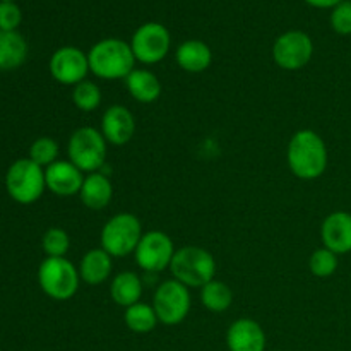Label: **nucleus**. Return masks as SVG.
<instances>
[{
  "mask_svg": "<svg viewBox=\"0 0 351 351\" xmlns=\"http://www.w3.org/2000/svg\"><path fill=\"white\" fill-rule=\"evenodd\" d=\"M328 147L315 130L302 129L291 136L287 161L291 173L300 180H315L328 168Z\"/></svg>",
  "mask_w": 351,
  "mask_h": 351,
  "instance_id": "obj_1",
  "label": "nucleus"
},
{
  "mask_svg": "<svg viewBox=\"0 0 351 351\" xmlns=\"http://www.w3.org/2000/svg\"><path fill=\"white\" fill-rule=\"evenodd\" d=\"M88 60L89 72L105 81L125 79L136 69V57L130 43L117 38H106L93 45L88 51Z\"/></svg>",
  "mask_w": 351,
  "mask_h": 351,
  "instance_id": "obj_2",
  "label": "nucleus"
},
{
  "mask_svg": "<svg viewBox=\"0 0 351 351\" xmlns=\"http://www.w3.org/2000/svg\"><path fill=\"white\" fill-rule=\"evenodd\" d=\"M170 273L173 280L184 287L199 288L201 290L206 283L215 280L216 261L211 252L202 247L187 245L177 249L170 264Z\"/></svg>",
  "mask_w": 351,
  "mask_h": 351,
  "instance_id": "obj_3",
  "label": "nucleus"
},
{
  "mask_svg": "<svg viewBox=\"0 0 351 351\" xmlns=\"http://www.w3.org/2000/svg\"><path fill=\"white\" fill-rule=\"evenodd\" d=\"M38 283L51 300H71L79 290V269L65 257H47L38 267Z\"/></svg>",
  "mask_w": 351,
  "mask_h": 351,
  "instance_id": "obj_4",
  "label": "nucleus"
},
{
  "mask_svg": "<svg viewBox=\"0 0 351 351\" xmlns=\"http://www.w3.org/2000/svg\"><path fill=\"white\" fill-rule=\"evenodd\" d=\"M69 161L74 163L82 173L99 171L106 163L108 143L101 130L95 127H81L74 130L67 144Z\"/></svg>",
  "mask_w": 351,
  "mask_h": 351,
  "instance_id": "obj_5",
  "label": "nucleus"
},
{
  "mask_svg": "<svg viewBox=\"0 0 351 351\" xmlns=\"http://www.w3.org/2000/svg\"><path fill=\"white\" fill-rule=\"evenodd\" d=\"M143 225L132 213H119L112 216L101 228L99 243L112 257H127L136 252L143 239Z\"/></svg>",
  "mask_w": 351,
  "mask_h": 351,
  "instance_id": "obj_6",
  "label": "nucleus"
},
{
  "mask_svg": "<svg viewBox=\"0 0 351 351\" xmlns=\"http://www.w3.org/2000/svg\"><path fill=\"white\" fill-rule=\"evenodd\" d=\"M5 189L7 194L19 204H33L47 189L45 168L31 161L29 158L14 161L7 170Z\"/></svg>",
  "mask_w": 351,
  "mask_h": 351,
  "instance_id": "obj_7",
  "label": "nucleus"
},
{
  "mask_svg": "<svg viewBox=\"0 0 351 351\" xmlns=\"http://www.w3.org/2000/svg\"><path fill=\"white\" fill-rule=\"evenodd\" d=\"M151 305L161 324L177 326L184 322L191 312V290L171 278L156 288Z\"/></svg>",
  "mask_w": 351,
  "mask_h": 351,
  "instance_id": "obj_8",
  "label": "nucleus"
},
{
  "mask_svg": "<svg viewBox=\"0 0 351 351\" xmlns=\"http://www.w3.org/2000/svg\"><path fill=\"white\" fill-rule=\"evenodd\" d=\"M175 249L173 240L160 230H151L146 232L137 245L134 257L136 264L149 274H158L165 269H170L171 259H173Z\"/></svg>",
  "mask_w": 351,
  "mask_h": 351,
  "instance_id": "obj_9",
  "label": "nucleus"
},
{
  "mask_svg": "<svg viewBox=\"0 0 351 351\" xmlns=\"http://www.w3.org/2000/svg\"><path fill=\"white\" fill-rule=\"evenodd\" d=\"M171 38L167 27L160 23H146L134 33L130 48L137 62L146 65L158 64L168 55Z\"/></svg>",
  "mask_w": 351,
  "mask_h": 351,
  "instance_id": "obj_10",
  "label": "nucleus"
},
{
  "mask_svg": "<svg viewBox=\"0 0 351 351\" xmlns=\"http://www.w3.org/2000/svg\"><path fill=\"white\" fill-rule=\"evenodd\" d=\"M314 55V43L304 31H288L273 45V60L283 71H300Z\"/></svg>",
  "mask_w": 351,
  "mask_h": 351,
  "instance_id": "obj_11",
  "label": "nucleus"
},
{
  "mask_svg": "<svg viewBox=\"0 0 351 351\" xmlns=\"http://www.w3.org/2000/svg\"><path fill=\"white\" fill-rule=\"evenodd\" d=\"M48 67H50L51 77L58 84L74 88L79 82L86 81V75L89 72L88 53L75 47H62L51 55Z\"/></svg>",
  "mask_w": 351,
  "mask_h": 351,
  "instance_id": "obj_12",
  "label": "nucleus"
},
{
  "mask_svg": "<svg viewBox=\"0 0 351 351\" xmlns=\"http://www.w3.org/2000/svg\"><path fill=\"white\" fill-rule=\"evenodd\" d=\"M101 134L106 143L123 146L136 134V119L132 112L123 105H112L101 117Z\"/></svg>",
  "mask_w": 351,
  "mask_h": 351,
  "instance_id": "obj_13",
  "label": "nucleus"
},
{
  "mask_svg": "<svg viewBox=\"0 0 351 351\" xmlns=\"http://www.w3.org/2000/svg\"><path fill=\"white\" fill-rule=\"evenodd\" d=\"M47 189L60 197H72L81 192L84 173L71 161L58 160L45 168Z\"/></svg>",
  "mask_w": 351,
  "mask_h": 351,
  "instance_id": "obj_14",
  "label": "nucleus"
},
{
  "mask_svg": "<svg viewBox=\"0 0 351 351\" xmlns=\"http://www.w3.org/2000/svg\"><path fill=\"white\" fill-rule=\"evenodd\" d=\"M322 245L335 254L351 252V213L335 211L321 225Z\"/></svg>",
  "mask_w": 351,
  "mask_h": 351,
  "instance_id": "obj_15",
  "label": "nucleus"
},
{
  "mask_svg": "<svg viewBox=\"0 0 351 351\" xmlns=\"http://www.w3.org/2000/svg\"><path fill=\"white\" fill-rule=\"evenodd\" d=\"M226 346L230 351H264L266 332L254 319H237L226 331Z\"/></svg>",
  "mask_w": 351,
  "mask_h": 351,
  "instance_id": "obj_16",
  "label": "nucleus"
},
{
  "mask_svg": "<svg viewBox=\"0 0 351 351\" xmlns=\"http://www.w3.org/2000/svg\"><path fill=\"white\" fill-rule=\"evenodd\" d=\"M82 204L93 211H101L112 202L113 197V185L110 178L101 171L88 173L82 182L81 192H79Z\"/></svg>",
  "mask_w": 351,
  "mask_h": 351,
  "instance_id": "obj_17",
  "label": "nucleus"
},
{
  "mask_svg": "<svg viewBox=\"0 0 351 351\" xmlns=\"http://www.w3.org/2000/svg\"><path fill=\"white\" fill-rule=\"evenodd\" d=\"M113 257L99 247V249H91L82 256L81 264H79V276L89 287H98L103 285L110 278L113 269Z\"/></svg>",
  "mask_w": 351,
  "mask_h": 351,
  "instance_id": "obj_18",
  "label": "nucleus"
},
{
  "mask_svg": "<svg viewBox=\"0 0 351 351\" xmlns=\"http://www.w3.org/2000/svg\"><path fill=\"white\" fill-rule=\"evenodd\" d=\"M178 67L191 74H199L209 69L213 62V51L204 41L201 40H187L177 48L175 53Z\"/></svg>",
  "mask_w": 351,
  "mask_h": 351,
  "instance_id": "obj_19",
  "label": "nucleus"
},
{
  "mask_svg": "<svg viewBox=\"0 0 351 351\" xmlns=\"http://www.w3.org/2000/svg\"><path fill=\"white\" fill-rule=\"evenodd\" d=\"M129 95L139 103H154L161 96V82L154 72L147 69H134L125 77Z\"/></svg>",
  "mask_w": 351,
  "mask_h": 351,
  "instance_id": "obj_20",
  "label": "nucleus"
},
{
  "mask_svg": "<svg viewBox=\"0 0 351 351\" xmlns=\"http://www.w3.org/2000/svg\"><path fill=\"white\" fill-rule=\"evenodd\" d=\"M143 290V280L139 278V274L132 273V271H122L110 283V295L119 307L127 308L139 304Z\"/></svg>",
  "mask_w": 351,
  "mask_h": 351,
  "instance_id": "obj_21",
  "label": "nucleus"
},
{
  "mask_svg": "<svg viewBox=\"0 0 351 351\" xmlns=\"http://www.w3.org/2000/svg\"><path fill=\"white\" fill-rule=\"evenodd\" d=\"M27 57V43L17 31H0V71L21 67Z\"/></svg>",
  "mask_w": 351,
  "mask_h": 351,
  "instance_id": "obj_22",
  "label": "nucleus"
},
{
  "mask_svg": "<svg viewBox=\"0 0 351 351\" xmlns=\"http://www.w3.org/2000/svg\"><path fill=\"white\" fill-rule=\"evenodd\" d=\"M201 304L215 314H223L228 311L233 304L232 288L219 280H211L201 288Z\"/></svg>",
  "mask_w": 351,
  "mask_h": 351,
  "instance_id": "obj_23",
  "label": "nucleus"
},
{
  "mask_svg": "<svg viewBox=\"0 0 351 351\" xmlns=\"http://www.w3.org/2000/svg\"><path fill=\"white\" fill-rule=\"evenodd\" d=\"M123 322L136 335H146V332L153 331L160 321H158V315L154 312L153 305L139 302V304L125 308Z\"/></svg>",
  "mask_w": 351,
  "mask_h": 351,
  "instance_id": "obj_24",
  "label": "nucleus"
},
{
  "mask_svg": "<svg viewBox=\"0 0 351 351\" xmlns=\"http://www.w3.org/2000/svg\"><path fill=\"white\" fill-rule=\"evenodd\" d=\"M72 101L77 110L84 113L95 112L101 105V89L96 82L93 81H82L74 86L72 89Z\"/></svg>",
  "mask_w": 351,
  "mask_h": 351,
  "instance_id": "obj_25",
  "label": "nucleus"
},
{
  "mask_svg": "<svg viewBox=\"0 0 351 351\" xmlns=\"http://www.w3.org/2000/svg\"><path fill=\"white\" fill-rule=\"evenodd\" d=\"M339 261L338 254L331 252L329 249L322 247L317 249L308 259V269L315 278H329L338 271Z\"/></svg>",
  "mask_w": 351,
  "mask_h": 351,
  "instance_id": "obj_26",
  "label": "nucleus"
},
{
  "mask_svg": "<svg viewBox=\"0 0 351 351\" xmlns=\"http://www.w3.org/2000/svg\"><path fill=\"white\" fill-rule=\"evenodd\" d=\"M58 144L51 137H38L29 147V160L40 165L41 168L50 167L51 163L58 161Z\"/></svg>",
  "mask_w": 351,
  "mask_h": 351,
  "instance_id": "obj_27",
  "label": "nucleus"
},
{
  "mask_svg": "<svg viewBox=\"0 0 351 351\" xmlns=\"http://www.w3.org/2000/svg\"><path fill=\"white\" fill-rule=\"evenodd\" d=\"M41 247L47 257H65L71 247V239H69L67 232L64 228H48L45 232L43 240H41Z\"/></svg>",
  "mask_w": 351,
  "mask_h": 351,
  "instance_id": "obj_28",
  "label": "nucleus"
},
{
  "mask_svg": "<svg viewBox=\"0 0 351 351\" xmlns=\"http://www.w3.org/2000/svg\"><path fill=\"white\" fill-rule=\"evenodd\" d=\"M331 26L338 34H351V2L345 0L332 9Z\"/></svg>",
  "mask_w": 351,
  "mask_h": 351,
  "instance_id": "obj_29",
  "label": "nucleus"
},
{
  "mask_svg": "<svg viewBox=\"0 0 351 351\" xmlns=\"http://www.w3.org/2000/svg\"><path fill=\"white\" fill-rule=\"evenodd\" d=\"M23 21L21 9L14 2H0V31H16Z\"/></svg>",
  "mask_w": 351,
  "mask_h": 351,
  "instance_id": "obj_30",
  "label": "nucleus"
},
{
  "mask_svg": "<svg viewBox=\"0 0 351 351\" xmlns=\"http://www.w3.org/2000/svg\"><path fill=\"white\" fill-rule=\"evenodd\" d=\"M307 3H311V5L317 7V9H329V7H332L335 9L336 5H339L341 2H345V0H305Z\"/></svg>",
  "mask_w": 351,
  "mask_h": 351,
  "instance_id": "obj_31",
  "label": "nucleus"
},
{
  "mask_svg": "<svg viewBox=\"0 0 351 351\" xmlns=\"http://www.w3.org/2000/svg\"><path fill=\"white\" fill-rule=\"evenodd\" d=\"M0 2H14V0H0Z\"/></svg>",
  "mask_w": 351,
  "mask_h": 351,
  "instance_id": "obj_32",
  "label": "nucleus"
},
{
  "mask_svg": "<svg viewBox=\"0 0 351 351\" xmlns=\"http://www.w3.org/2000/svg\"><path fill=\"white\" fill-rule=\"evenodd\" d=\"M0 351H2V350H0Z\"/></svg>",
  "mask_w": 351,
  "mask_h": 351,
  "instance_id": "obj_33",
  "label": "nucleus"
}]
</instances>
